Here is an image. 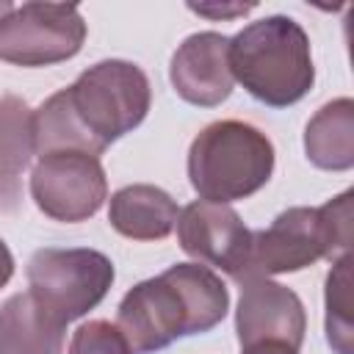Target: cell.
<instances>
[{
	"label": "cell",
	"instance_id": "cell-21",
	"mask_svg": "<svg viewBox=\"0 0 354 354\" xmlns=\"http://www.w3.org/2000/svg\"><path fill=\"white\" fill-rule=\"evenodd\" d=\"M14 8H17V6H14L11 0H0V22H3V19H6V17L14 11Z\"/></svg>",
	"mask_w": 354,
	"mask_h": 354
},
{
	"label": "cell",
	"instance_id": "cell-20",
	"mask_svg": "<svg viewBox=\"0 0 354 354\" xmlns=\"http://www.w3.org/2000/svg\"><path fill=\"white\" fill-rule=\"evenodd\" d=\"M11 277H14V254H11L8 243L0 238V288H6Z\"/></svg>",
	"mask_w": 354,
	"mask_h": 354
},
{
	"label": "cell",
	"instance_id": "cell-5",
	"mask_svg": "<svg viewBox=\"0 0 354 354\" xmlns=\"http://www.w3.org/2000/svg\"><path fill=\"white\" fill-rule=\"evenodd\" d=\"M274 144L249 122L218 119L188 147V180L205 202L230 205L257 194L274 174Z\"/></svg>",
	"mask_w": 354,
	"mask_h": 354
},
{
	"label": "cell",
	"instance_id": "cell-7",
	"mask_svg": "<svg viewBox=\"0 0 354 354\" xmlns=\"http://www.w3.org/2000/svg\"><path fill=\"white\" fill-rule=\"evenodd\" d=\"M86 19L75 3H22L0 22V61L53 66L80 53Z\"/></svg>",
	"mask_w": 354,
	"mask_h": 354
},
{
	"label": "cell",
	"instance_id": "cell-8",
	"mask_svg": "<svg viewBox=\"0 0 354 354\" xmlns=\"http://www.w3.org/2000/svg\"><path fill=\"white\" fill-rule=\"evenodd\" d=\"M30 199L36 207L64 224H77L105 205L108 177L97 155L80 149H58L39 155L30 169Z\"/></svg>",
	"mask_w": 354,
	"mask_h": 354
},
{
	"label": "cell",
	"instance_id": "cell-15",
	"mask_svg": "<svg viewBox=\"0 0 354 354\" xmlns=\"http://www.w3.org/2000/svg\"><path fill=\"white\" fill-rule=\"evenodd\" d=\"M304 155L315 169L348 171L354 166V100L321 105L304 127Z\"/></svg>",
	"mask_w": 354,
	"mask_h": 354
},
{
	"label": "cell",
	"instance_id": "cell-1",
	"mask_svg": "<svg viewBox=\"0 0 354 354\" xmlns=\"http://www.w3.org/2000/svg\"><path fill=\"white\" fill-rule=\"evenodd\" d=\"M149 105V77L138 64L122 58L97 61L33 111L36 155L80 149L100 158L147 119Z\"/></svg>",
	"mask_w": 354,
	"mask_h": 354
},
{
	"label": "cell",
	"instance_id": "cell-19",
	"mask_svg": "<svg viewBox=\"0 0 354 354\" xmlns=\"http://www.w3.org/2000/svg\"><path fill=\"white\" fill-rule=\"evenodd\" d=\"M241 354H299L296 348L285 346V343H254V346H243Z\"/></svg>",
	"mask_w": 354,
	"mask_h": 354
},
{
	"label": "cell",
	"instance_id": "cell-3",
	"mask_svg": "<svg viewBox=\"0 0 354 354\" xmlns=\"http://www.w3.org/2000/svg\"><path fill=\"white\" fill-rule=\"evenodd\" d=\"M230 72L249 97L268 108L304 100L315 83L307 30L285 14H268L230 36Z\"/></svg>",
	"mask_w": 354,
	"mask_h": 354
},
{
	"label": "cell",
	"instance_id": "cell-17",
	"mask_svg": "<svg viewBox=\"0 0 354 354\" xmlns=\"http://www.w3.org/2000/svg\"><path fill=\"white\" fill-rule=\"evenodd\" d=\"M66 354H133L116 324L94 318L72 332Z\"/></svg>",
	"mask_w": 354,
	"mask_h": 354
},
{
	"label": "cell",
	"instance_id": "cell-10",
	"mask_svg": "<svg viewBox=\"0 0 354 354\" xmlns=\"http://www.w3.org/2000/svg\"><path fill=\"white\" fill-rule=\"evenodd\" d=\"M307 332V313L296 290L268 277H249L241 282L235 307V335L241 348L254 343H285L301 348Z\"/></svg>",
	"mask_w": 354,
	"mask_h": 354
},
{
	"label": "cell",
	"instance_id": "cell-4",
	"mask_svg": "<svg viewBox=\"0 0 354 354\" xmlns=\"http://www.w3.org/2000/svg\"><path fill=\"white\" fill-rule=\"evenodd\" d=\"M351 199L354 191L348 188L321 207L296 205L282 210L266 230L252 232V257L243 279L293 274L318 260L335 263L346 257L351 249Z\"/></svg>",
	"mask_w": 354,
	"mask_h": 354
},
{
	"label": "cell",
	"instance_id": "cell-13",
	"mask_svg": "<svg viewBox=\"0 0 354 354\" xmlns=\"http://www.w3.org/2000/svg\"><path fill=\"white\" fill-rule=\"evenodd\" d=\"M36 155V124L30 105L17 97H0V213H17L22 202V174Z\"/></svg>",
	"mask_w": 354,
	"mask_h": 354
},
{
	"label": "cell",
	"instance_id": "cell-6",
	"mask_svg": "<svg viewBox=\"0 0 354 354\" xmlns=\"http://www.w3.org/2000/svg\"><path fill=\"white\" fill-rule=\"evenodd\" d=\"M25 274L33 299L64 324L94 310L116 279L111 257L88 246L39 249L30 254Z\"/></svg>",
	"mask_w": 354,
	"mask_h": 354
},
{
	"label": "cell",
	"instance_id": "cell-12",
	"mask_svg": "<svg viewBox=\"0 0 354 354\" xmlns=\"http://www.w3.org/2000/svg\"><path fill=\"white\" fill-rule=\"evenodd\" d=\"M177 216L180 207L171 194L149 183L124 185L108 199V224L130 241L169 238L177 224Z\"/></svg>",
	"mask_w": 354,
	"mask_h": 354
},
{
	"label": "cell",
	"instance_id": "cell-18",
	"mask_svg": "<svg viewBox=\"0 0 354 354\" xmlns=\"http://www.w3.org/2000/svg\"><path fill=\"white\" fill-rule=\"evenodd\" d=\"M188 11L207 19H238L254 11V3H188Z\"/></svg>",
	"mask_w": 354,
	"mask_h": 354
},
{
	"label": "cell",
	"instance_id": "cell-11",
	"mask_svg": "<svg viewBox=\"0 0 354 354\" xmlns=\"http://www.w3.org/2000/svg\"><path fill=\"white\" fill-rule=\"evenodd\" d=\"M169 80L180 100L199 108H216L232 94L230 36L218 30H199L177 44L169 61Z\"/></svg>",
	"mask_w": 354,
	"mask_h": 354
},
{
	"label": "cell",
	"instance_id": "cell-9",
	"mask_svg": "<svg viewBox=\"0 0 354 354\" xmlns=\"http://www.w3.org/2000/svg\"><path fill=\"white\" fill-rule=\"evenodd\" d=\"M174 227L177 243L188 257L230 274L235 282L246 277L252 257V230L241 221L238 210L230 205L196 199L180 210Z\"/></svg>",
	"mask_w": 354,
	"mask_h": 354
},
{
	"label": "cell",
	"instance_id": "cell-16",
	"mask_svg": "<svg viewBox=\"0 0 354 354\" xmlns=\"http://www.w3.org/2000/svg\"><path fill=\"white\" fill-rule=\"evenodd\" d=\"M326 343L335 354H354V313H351V254L332 263L326 274Z\"/></svg>",
	"mask_w": 354,
	"mask_h": 354
},
{
	"label": "cell",
	"instance_id": "cell-2",
	"mask_svg": "<svg viewBox=\"0 0 354 354\" xmlns=\"http://www.w3.org/2000/svg\"><path fill=\"white\" fill-rule=\"evenodd\" d=\"M227 310L230 290L213 268L202 263H174L122 296L116 326L133 354H155L180 337L216 329Z\"/></svg>",
	"mask_w": 354,
	"mask_h": 354
},
{
	"label": "cell",
	"instance_id": "cell-14",
	"mask_svg": "<svg viewBox=\"0 0 354 354\" xmlns=\"http://www.w3.org/2000/svg\"><path fill=\"white\" fill-rule=\"evenodd\" d=\"M66 324L47 313L30 290L0 304V354H64Z\"/></svg>",
	"mask_w": 354,
	"mask_h": 354
}]
</instances>
